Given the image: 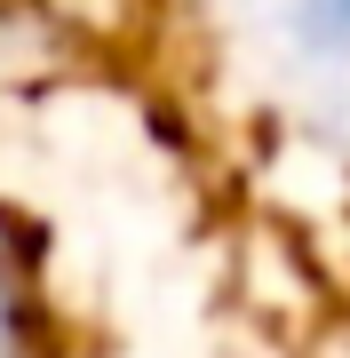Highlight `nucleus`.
Here are the masks:
<instances>
[{"instance_id": "1", "label": "nucleus", "mask_w": 350, "mask_h": 358, "mask_svg": "<svg viewBox=\"0 0 350 358\" xmlns=\"http://www.w3.org/2000/svg\"><path fill=\"white\" fill-rule=\"evenodd\" d=\"M239 40L311 112L350 120V0H223Z\"/></svg>"}]
</instances>
